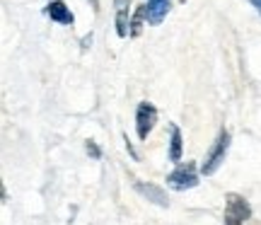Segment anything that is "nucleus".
I'll list each match as a JSON object with an SVG mask.
<instances>
[{"instance_id":"obj_1","label":"nucleus","mask_w":261,"mask_h":225,"mask_svg":"<svg viewBox=\"0 0 261 225\" xmlns=\"http://www.w3.org/2000/svg\"><path fill=\"white\" fill-rule=\"evenodd\" d=\"M227 150H230V131H227V129H220V133L215 136L213 145L208 148L203 162H201V174H203V177H211V174H215V172L220 169V165H223L225 158H227Z\"/></svg>"},{"instance_id":"obj_2","label":"nucleus","mask_w":261,"mask_h":225,"mask_svg":"<svg viewBox=\"0 0 261 225\" xmlns=\"http://www.w3.org/2000/svg\"><path fill=\"white\" fill-rule=\"evenodd\" d=\"M249 218H252V206H249L247 198L240 196V194H227L225 196V225H244Z\"/></svg>"},{"instance_id":"obj_3","label":"nucleus","mask_w":261,"mask_h":225,"mask_svg":"<svg viewBox=\"0 0 261 225\" xmlns=\"http://www.w3.org/2000/svg\"><path fill=\"white\" fill-rule=\"evenodd\" d=\"M167 187L174 191H187V189L198 187V169L194 162H179L177 167L167 174Z\"/></svg>"},{"instance_id":"obj_4","label":"nucleus","mask_w":261,"mask_h":225,"mask_svg":"<svg viewBox=\"0 0 261 225\" xmlns=\"http://www.w3.org/2000/svg\"><path fill=\"white\" fill-rule=\"evenodd\" d=\"M155 123H158V109H155V104L140 102L136 107V133H138L140 141H148V136L152 133Z\"/></svg>"},{"instance_id":"obj_5","label":"nucleus","mask_w":261,"mask_h":225,"mask_svg":"<svg viewBox=\"0 0 261 225\" xmlns=\"http://www.w3.org/2000/svg\"><path fill=\"white\" fill-rule=\"evenodd\" d=\"M133 187H136V191H138V194L145 198V201H150V204H155V206H160V208H167L169 206L167 191H165L162 187H158V184L136 179V182H133Z\"/></svg>"},{"instance_id":"obj_6","label":"nucleus","mask_w":261,"mask_h":225,"mask_svg":"<svg viewBox=\"0 0 261 225\" xmlns=\"http://www.w3.org/2000/svg\"><path fill=\"white\" fill-rule=\"evenodd\" d=\"M44 12H46V17L51 19V22H58V24H65V27H73L75 24L73 10L68 8L63 0H51Z\"/></svg>"},{"instance_id":"obj_7","label":"nucleus","mask_w":261,"mask_h":225,"mask_svg":"<svg viewBox=\"0 0 261 225\" xmlns=\"http://www.w3.org/2000/svg\"><path fill=\"white\" fill-rule=\"evenodd\" d=\"M181 155H184V138H181V131H179L177 123L169 126V150H167V158L169 162H181Z\"/></svg>"},{"instance_id":"obj_8","label":"nucleus","mask_w":261,"mask_h":225,"mask_svg":"<svg viewBox=\"0 0 261 225\" xmlns=\"http://www.w3.org/2000/svg\"><path fill=\"white\" fill-rule=\"evenodd\" d=\"M145 5H148V22L150 24H160L169 15L172 0H148Z\"/></svg>"},{"instance_id":"obj_9","label":"nucleus","mask_w":261,"mask_h":225,"mask_svg":"<svg viewBox=\"0 0 261 225\" xmlns=\"http://www.w3.org/2000/svg\"><path fill=\"white\" fill-rule=\"evenodd\" d=\"M119 8H116V34L121 39H126L130 34V19H128V5L130 0H121V3H116Z\"/></svg>"},{"instance_id":"obj_10","label":"nucleus","mask_w":261,"mask_h":225,"mask_svg":"<svg viewBox=\"0 0 261 225\" xmlns=\"http://www.w3.org/2000/svg\"><path fill=\"white\" fill-rule=\"evenodd\" d=\"M145 19H148V5H140V8L136 10V15L130 17V37H138Z\"/></svg>"},{"instance_id":"obj_11","label":"nucleus","mask_w":261,"mask_h":225,"mask_svg":"<svg viewBox=\"0 0 261 225\" xmlns=\"http://www.w3.org/2000/svg\"><path fill=\"white\" fill-rule=\"evenodd\" d=\"M85 150H87V155H90L92 160H102V148H99V145H97L94 141H87V143H85Z\"/></svg>"},{"instance_id":"obj_12","label":"nucleus","mask_w":261,"mask_h":225,"mask_svg":"<svg viewBox=\"0 0 261 225\" xmlns=\"http://www.w3.org/2000/svg\"><path fill=\"white\" fill-rule=\"evenodd\" d=\"M123 141H126V150H128V155L133 160H138V153H136V148H133V143L128 141V136H123Z\"/></svg>"},{"instance_id":"obj_13","label":"nucleus","mask_w":261,"mask_h":225,"mask_svg":"<svg viewBox=\"0 0 261 225\" xmlns=\"http://www.w3.org/2000/svg\"><path fill=\"white\" fill-rule=\"evenodd\" d=\"M90 46H92V34L83 37V41H80V48H83V51H85V48H90Z\"/></svg>"},{"instance_id":"obj_14","label":"nucleus","mask_w":261,"mask_h":225,"mask_svg":"<svg viewBox=\"0 0 261 225\" xmlns=\"http://www.w3.org/2000/svg\"><path fill=\"white\" fill-rule=\"evenodd\" d=\"M249 3H252L254 8H256V12H259V15H261V0H249Z\"/></svg>"},{"instance_id":"obj_15","label":"nucleus","mask_w":261,"mask_h":225,"mask_svg":"<svg viewBox=\"0 0 261 225\" xmlns=\"http://www.w3.org/2000/svg\"><path fill=\"white\" fill-rule=\"evenodd\" d=\"M90 3H92V8H94V10H99V0H90Z\"/></svg>"},{"instance_id":"obj_16","label":"nucleus","mask_w":261,"mask_h":225,"mask_svg":"<svg viewBox=\"0 0 261 225\" xmlns=\"http://www.w3.org/2000/svg\"><path fill=\"white\" fill-rule=\"evenodd\" d=\"M116 3H121V0H116Z\"/></svg>"}]
</instances>
